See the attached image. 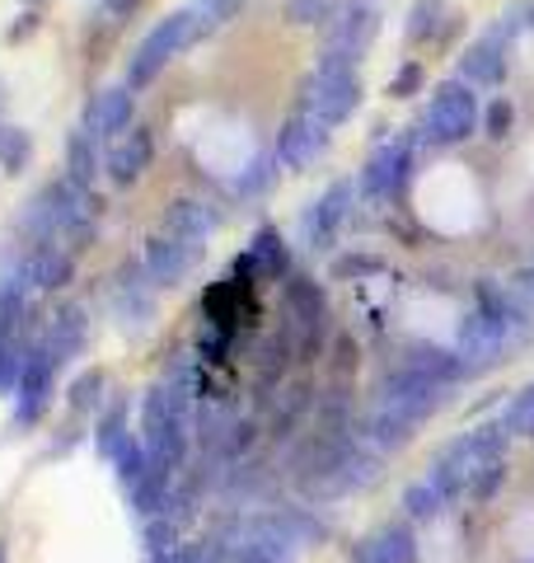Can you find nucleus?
Returning <instances> with one entry per match:
<instances>
[{"mask_svg":"<svg viewBox=\"0 0 534 563\" xmlns=\"http://www.w3.org/2000/svg\"><path fill=\"white\" fill-rule=\"evenodd\" d=\"M207 33H211V29L202 24V14L192 10V5L165 14V20H155V29L136 43L132 62H127V85H132V90H146V85H155L159 76H165V66L178 57V52L192 47L198 38H207Z\"/></svg>","mask_w":534,"mask_h":563,"instance_id":"f257e3e1","label":"nucleus"},{"mask_svg":"<svg viewBox=\"0 0 534 563\" xmlns=\"http://www.w3.org/2000/svg\"><path fill=\"white\" fill-rule=\"evenodd\" d=\"M483 128V103H478L474 85L465 80H441L422 113V141L436 151L465 146V141Z\"/></svg>","mask_w":534,"mask_h":563,"instance_id":"f03ea898","label":"nucleus"},{"mask_svg":"<svg viewBox=\"0 0 534 563\" xmlns=\"http://www.w3.org/2000/svg\"><path fill=\"white\" fill-rule=\"evenodd\" d=\"M502 451H507V432L497 428V422H488V428H474L465 437H455V442L432 461V474H426V479L455 503V498H465V488H469V479L478 470L502 461Z\"/></svg>","mask_w":534,"mask_h":563,"instance_id":"7ed1b4c3","label":"nucleus"},{"mask_svg":"<svg viewBox=\"0 0 534 563\" xmlns=\"http://www.w3.org/2000/svg\"><path fill=\"white\" fill-rule=\"evenodd\" d=\"M281 324L291 329L300 357H314L329 339V296L314 277L291 273L281 282Z\"/></svg>","mask_w":534,"mask_h":563,"instance_id":"20e7f679","label":"nucleus"},{"mask_svg":"<svg viewBox=\"0 0 534 563\" xmlns=\"http://www.w3.org/2000/svg\"><path fill=\"white\" fill-rule=\"evenodd\" d=\"M361 99H366L361 70H324V66H314L310 80L300 85L296 109L314 113L324 128H337V122H347L356 109H361Z\"/></svg>","mask_w":534,"mask_h":563,"instance_id":"39448f33","label":"nucleus"},{"mask_svg":"<svg viewBox=\"0 0 534 563\" xmlns=\"http://www.w3.org/2000/svg\"><path fill=\"white\" fill-rule=\"evenodd\" d=\"M515 33H521V20H515V14L507 10V14H502V24L483 29L465 52H459V80L474 85V90H497V85L507 80Z\"/></svg>","mask_w":534,"mask_h":563,"instance_id":"423d86ee","label":"nucleus"},{"mask_svg":"<svg viewBox=\"0 0 534 563\" xmlns=\"http://www.w3.org/2000/svg\"><path fill=\"white\" fill-rule=\"evenodd\" d=\"M76 258L66 244L43 240V244H20V258H14V282H24L29 291H66L70 277H76Z\"/></svg>","mask_w":534,"mask_h":563,"instance_id":"0eeeda50","label":"nucleus"},{"mask_svg":"<svg viewBox=\"0 0 534 563\" xmlns=\"http://www.w3.org/2000/svg\"><path fill=\"white\" fill-rule=\"evenodd\" d=\"M57 357L43 347V339L33 343V352L24 357V372H20V385H14V428H33L47 404H52V390H57Z\"/></svg>","mask_w":534,"mask_h":563,"instance_id":"6e6552de","label":"nucleus"},{"mask_svg":"<svg viewBox=\"0 0 534 563\" xmlns=\"http://www.w3.org/2000/svg\"><path fill=\"white\" fill-rule=\"evenodd\" d=\"M155 282L146 273V263H136V258H122V268L113 273V314H118V324L122 329H151L155 324Z\"/></svg>","mask_w":534,"mask_h":563,"instance_id":"1a4fd4ad","label":"nucleus"},{"mask_svg":"<svg viewBox=\"0 0 534 563\" xmlns=\"http://www.w3.org/2000/svg\"><path fill=\"white\" fill-rule=\"evenodd\" d=\"M202 250H207V244H198V240L155 231V235L146 240V254H141V263H146V273H151L155 287L169 291V287H178V282L192 277V268L202 263Z\"/></svg>","mask_w":534,"mask_h":563,"instance_id":"9d476101","label":"nucleus"},{"mask_svg":"<svg viewBox=\"0 0 534 563\" xmlns=\"http://www.w3.org/2000/svg\"><path fill=\"white\" fill-rule=\"evenodd\" d=\"M132 118H136V99H132V85L122 80V85H103V90L89 95L80 128L94 136L99 146H109V141H118L132 128Z\"/></svg>","mask_w":534,"mask_h":563,"instance_id":"9b49d317","label":"nucleus"},{"mask_svg":"<svg viewBox=\"0 0 534 563\" xmlns=\"http://www.w3.org/2000/svg\"><path fill=\"white\" fill-rule=\"evenodd\" d=\"M324 151H329V128L314 113L296 109L287 122H281V132H277V161H281V169L300 174V169H310Z\"/></svg>","mask_w":534,"mask_h":563,"instance_id":"f8f14e48","label":"nucleus"},{"mask_svg":"<svg viewBox=\"0 0 534 563\" xmlns=\"http://www.w3.org/2000/svg\"><path fill=\"white\" fill-rule=\"evenodd\" d=\"M151 161H155V132L136 122L118 141H109V151H103V179L113 188H132L151 169Z\"/></svg>","mask_w":534,"mask_h":563,"instance_id":"ddd939ff","label":"nucleus"},{"mask_svg":"<svg viewBox=\"0 0 534 563\" xmlns=\"http://www.w3.org/2000/svg\"><path fill=\"white\" fill-rule=\"evenodd\" d=\"M413 169V136H394L361 165V192L366 198H399V188L408 184Z\"/></svg>","mask_w":534,"mask_h":563,"instance_id":"4468645a","label":"nucleus"},{"mask_svg":"<svg viewBox=\"0 0 534 563\" xmlns=\"http://www.w3.org/2000/svg\"><path fill=\"white\" fill-rule=\"evenodd\" d=\"M235 273L248 282H287L291 277V250L277 225H258L248 250L235 258Z\"/></svg>","mask_w":534,"mask_h":563,"instance_id":"2eb2a0df","label":"nucleus"},{"mask_svg":"<svg viewBox=\"0 0 534 563\" xmlns=\"http://www.w3.org/2000/svg\"><path fill=\"white\" fill-rule=\"evenodd\" d=\"M352 202H356L352 179H337L314 198V207L305 211V240L314 244V250H329V244L337 240V231L352 221Z\"/></svg>","mask_w":534,"mask_h":563,"instance_id":"dca6fc26","label":"nucleus"},{"mask_svg":"<svg viewBox=\"0 0 534 563\" xmlns=\"http://www.w3.org/2000/svg\"><path fill=\"white\" fill-rule=\"evenodd\" d=\"M85 343H89V310L76 306V301H66L57 314H52V324L43 333V347L57 357V366H66V362L80 357Z\"/></svg>","mask_w":534,"mask_h":563,"instance_id":"f3484780","label":"nucleus"},{"mask_svg":"<svg viewBox=\"0 0 534 563\" xmlns=\"http://www.w3.org/2000/svg\"><path fill=\"white\" fill-rule=\"evenodd\" d=\"M352 563H418L413 526H408V521H389V526H380L376 536H366L361 544H356Z\"/></svg>","mask_w":534,"mask_h":563,"instance_id":"a211bd4d","label":"nucleus"},{"mask_svg":"<svg viewBox=\"0 0 534 563\" xmlns=\"http://www.w3.org/2000/svg\"><path fill=\"white\" fill-rule=\"evenodd\" d=\"M376 33H380V10L376 5H366V0H356V5H343V14L329 24V47H347V52H361L376 43Z\"/></svg>","mask_w":534,"mask_h":563,"instance_id":"6ab92c4d","label":"nucleus"},{"mask_svg":"<svg viewBox=\"0 0 534 563\" xmlns=\"http://www.w3.org/2000/svg\"><path fill=\"white\" fill-rule=\"evenodd\" d=\"M216 225H221V217L211 211V202H202V198H169V202H165V221H159V231L207 244L211 235H216Z\"/></svg>","mask_w":534,"mask_h":563,"instance_id":"aec40b11","label":"nucleus"},{"mask_svg":"<svg viewBox=\"0 0 534 563\" xmlns=\"http://www.w3.org/2000/svg\"><path fill=\"white\" fill-rule=\"evenodd\" d=\"M403 372L413 376H426V380H441V385H455L465 380V362H459L455 347H441V343H413L403 347Z\"/></svg>","mask_w":534,"mask_h":563,"instance_id":"412c9836","label":"nucleus"},{"mask_svg":"<svg viewBox=\"0 0 534 563\" xmlns=\"http://www.w3.org/2000/svg\"><path fill=\"white\" fill-rule=\"evenodd\" d=\"M132 437V399L127 395H109V404L94 413V451L103 461H113L118 446Z\"/></svg>","mask_w":534,"mask_h":563,"instance_id":"4be33fe9","label":"nucleus"},{"mask_svg":"<svg viewBox=\"0 0 534 563\" xmlns=\"http://www.w3.org/2000/svg\"><path fill=\"white\" fill-rule=\"evenodd\" d=\"M66 179H76L80 188H94L99 174H103V155H99V141L89 136L85 128H76L66 136Z\"/></svg>","mask_w":534,"mask_h":563,"instance_id":"5701e85b","label":"nucleus"},{"mask_svg":"<svg viewBox=\"0 0 534 563\" xmlns=\"http://www.w3.org/2000/svg\"><path fill=\"white\" fill-rule=\"evenodd\" d=\"M291 357H296V339H291V329L287 324H277L267 339L258 343V380L263 385H281L287 380V372H291Z\"/></svg>","mask_w":534,"mask_h":563,"instance_id":"b1692460","label":"nucleus"},{"mask_svg":"<svg viewBox=\"0 0 534 563\" xmlns=\"http://www.w3.org/2000/svg\"><path fill=\"white\" fill-rule=\"evenodd\" d=\"M66 404H70V413H99L103 404H109V376H103L99 366L80 372L66 385Z\"/></svg>","mask_w":534,"mask_h":563,"instance_id":"393cba45","label":"nucleus"},{"mask_svg":"<svg viewBox=\"0 0 534 563\" xmlns=\"http://www.w3.org/2000/svg\"><path fill=\"white\" fill-rule=\"evenodd\" d=\"M445 507H450V498H445L432 479H418V484L403 488V517L408 521H436Z\"/></svg>","mask_w":534,"mask_h":563,"instance_id":"a878e982","label":"nucleus"},{"mask_svg":"<svg viewBox=\"0 0 534 563\" xmlns=\"http://www.w3.org/2000/svg\"><path fill=\"white\" fill-rule=\"evenodd\" d=\"M146 470H151V451H146V442H141V432H132L113 455V474H118V484L132 493L141 479H146Z\"/></svg>","mask_w":534,"mask_h":563,"instance_id":"bb28decb","label":"nucleus"},{"mask_svg":"<svg viewBox=\"0 0 534 563\" xmlns=\"http://www.w3.org/2000/svg\"><path fill=\"white\" fill-rule=\"evenodd\" d=\"M343 5L337 0H287V10H281V20L296 24V29H329Z\"/></svg>","mask_w":534,"mask_h":563,"instance_id":"cd10ccee","label":"nucleus"},{"mask_svg":"<svg viewBox=\"0 0 534 563\" xmlns=\"http://www.w3.org/2000/svg\"><path fill=\"white\" fill-rule=\"evenodd\" d=\"M441 14H445V0H418L413 10H408V43L422 47V43H436L441 33Z\"/></svg>","mask_w":534,"mask_h":563,"instance_id":"c85d7f7f","label":"nucleus"},{"mask_svg":"<svg viewBox=\"0 0 534 563\" xmlns=\"http://www.w3.org/2000/svg\"><path fill=\"white\" fill-rule=\"evenodd\" d=\"M497 428H502L507 437L511 432H525L530 437V428H534V380L530 385H521L507 404H502V418H497Z\"/></svg>","mask_w":534,"mask_h":563,"instance_id":"c756f323","label":"nucleus"},{"mask_svg":"<svg viewBox=\"0 0 534 563\" xmlns=\"http://www.w3.org/2000/svg\"><path fill=\"white\" fill-rule=\"evenodd\" d=\"M277 165H281V161H277V151H272V155L263 151L254 165H244V174H240V192H244V198H263V192L277 184V174H281Z\"/></svg>","mask_w":534,"mask_h":563,"instance_id":"7c9ffc66","label":"nucleus"},{"mask_svg":"<svg viewBox=\"0 0 534 563\" xmlns=\"http://www.w3.org/2000/svg\"><path fill=\"white\" fill-rule=\"evenodd\" d=\"M29 155H33V136L24 128H5V132H0V169L20 174L29 165Z\"/></svg>","mask_w":534,"mask_h":563,"instance_id":"2f4dec72","label":"nucleus"},{"mask_svg":"<svg viewBox=\"0 0 534 563\" xmlns=\"http://www.w3.org/2000/svg\"><path fill=\"white\" fill-rule=\"evenodd\" d=\"M141 540H146V554H174L178 550V521L169 512H159L141 526Z\"/></svg>","mask_w":534,"mask_h":563,"instance_id":"473e14b6","label":"nucleus"},{"mask_svg":"<svg viewBox=\"0 0 534 563\" xmlns=\"http://www.w3.org/2000/svg\"><path fill=\"white\" fill-rule=\"evenodd\" d=\"M511 128H515V103H511L507 95H497L488 109H483V132H488L492 141H507Z\"/></svg>","mask_w":534,"mask_h":563,"instance_id":"72a5a7b5","label":"nucleus"},{"mask_svg":"<svg viewBox=\"0 0 534 563\" xmlns=\"http://www.w3.org/2000/svg\"><path fill=\"white\" fill-rule=\"evenodd\" d=\"M376 273H385V258L380 254H361V250H356V254H343V258H337L333 263V277H376Z\"/></svg>","mask_w":534,"mask_h":563,"instance_id":"f704fd0d","label":"nucleus"},{"mask_svg":"<svg viewBox=\"0 0 534 563\" xmlns=\"http://www.w3.org/2000/svg\"><path fill=\"white\" fill-rule=\"evenodd\" d=\"M502 479H507V461H492V465H483L469 479V488H465V498H474V503H488L497 488H502Z\"/></svg>","mask_w":534,"mask_h":563,"instance_id":"c9c22d12","label":"nucleus"},{"mask_svg":"<svg viewBox=\"0 0 534 563\" xmlns=\"http://www.w3.org/2000/svg\"><path fill=\"white\" fill-rule=\"evenodd\" d=\"M202 14V24L216 33V29H225L230 20H240V10H244V0H198V5H192Z\"/></svg>","mask_w":534,"mask_h":563,"instance_id":"e433bc0d","label":"nucleus"},{"mask_svg":"<svg viewBox=\"0 0 534 563\" xmlns=\"http://www.w3.org/2000/svg\"><path fill=\"white\" fill-rule=\"evenodd\" d=\"M422 85H426V70L418 62H403L394 70V80H389V99H413V95H422Z\"/></svg>","mask_w":534,"mask_h":563,"instance_id":"4c0bfd02","label":"nucleus"},{"mask_svg":"<svg viewBox=\"0 0 534 563\" xmlns=\"http://www.w3.org/2000/svg\"><path fill=\"white\" fill-rule=\"evenodd\" d=\"M507 291H511L525 310H534V263H525V268H515V273L507 277Z\"/></svg>","mask_w":534,"mask_h":563,"instance_id":"58836bf2","label":"nucleus"},{"mask_svg":"<svg viewBox=\"0 0 534 563\" xmlns=\"http://www.w3.org/2000/svg\"><path fill=\"white\" fill-rule=\"evenodd\" d=\"M178 550H183V544H178ZM178 550L174 554H151V563H178Z\"/></svg>","mask_w":534,"mask_h":563,"instance_id":"ea45409f","label":"nucleus"},{"mask_svg":"<svg viewBox=\"0 0 534 563\" xmlns=\"http://www.w3.org/2000/svg\"><path fill=\"white\" fill-rule=\"evenodd\" d=\"M0 563H5V540H0Z\"/></svg>","mask_w":534,"mask_h":563,"instance_id":"a19ab883","label":"nucleus"},{"mask_svg":"<svg viewBox=\"0 0 534 563\" xmlns=\"http://www.w3.org/2000/svg\"><path fill=\"white\" fill-rule=\"evenodd\" d=\"M530 437H534V428H530Z\"/></svg>","mask_w":534,"mask_h":563,"instance_id":"79ce46f5","label":"nucleus"}]
</instances>
